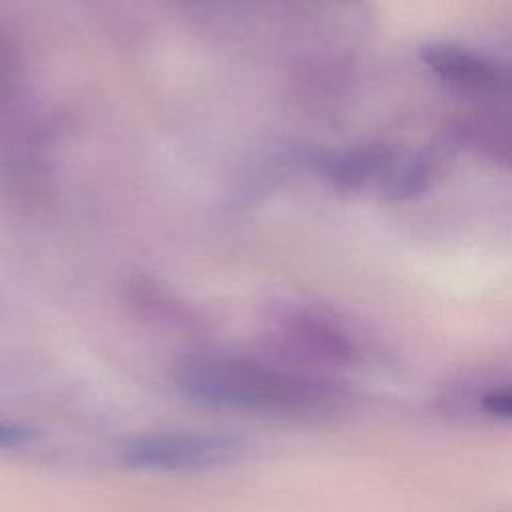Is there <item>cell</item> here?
I'll return each mask as SVG.
<instances>
[{"instance_id": "6da1fadb", "label": "cell", "mask_w": 512, "mask_h": 512, "mask_svg": "<svg viewBox=\"0 0 512 512\" xmlns=\"http://www.w3.org/2000/svg\"><path fill=\"white\" fill-rule=\"evenodd\" d=\"M172 382L204 406L276 420L324 418L342 404L332 382L244 354H190L174 366Z\"/></svg>"}, {"instance_id": "3957f363", "label": "cell", "mask_w": 512, "mask_h": 512, "mask_svg": "<svg viewBox=\"0 0 512 512\" xmlns=\"http://www.w3.org/2000/svg\"><path fill=\"white\" fill-rule=\"evenodd\" d=\"M424 64L452 84L472 86V84H486L490 76V64L472 54L464 48L450 46V44H434L422 50Z\"/></svg>"}, {"instance_id": "277c9868", "label": "cell", "mask_w": 512, "mask_h": 512, "mask_svg": "<svg viewBox=\"0 0 512 512\" xmlns=\"http://www.w3.org/2000/svg\"><path fill=\"white\" fill-rule=\"evenodd\" d=\"M482 408L500 418H512V384L500 386L484 394Z\"/></svg>"}, {"instance_id": "5b68a950", "label": "cell", "mask_w": 512, "mask_h": 512, "mask_svg": "<svg viewBox=\"0 0 512 512\" xmlns=\"http://www.w3.org/2000/svg\"><path fill=\"white\" fill-rule=\"evenodd\" d=\"M34 430L12 420L0 418V448H14L32 442Z\"/></svg>"}, {"instance_id": "7a4b0ae2", "label": "cell", "mask_w": 512, "mask_h": 512, "mask_svg": "<svg viewBox=\"0 0 512 512\" xmlns=\"http://www.w3.org/2000/svg\"><path fill=\"white\" fill-rule=\"evenodd\" d=\"M250 442L220 430H156L122 438L116 458L122 466L146 472H208L240 462Z\"/></svg>"}]
</instances>
